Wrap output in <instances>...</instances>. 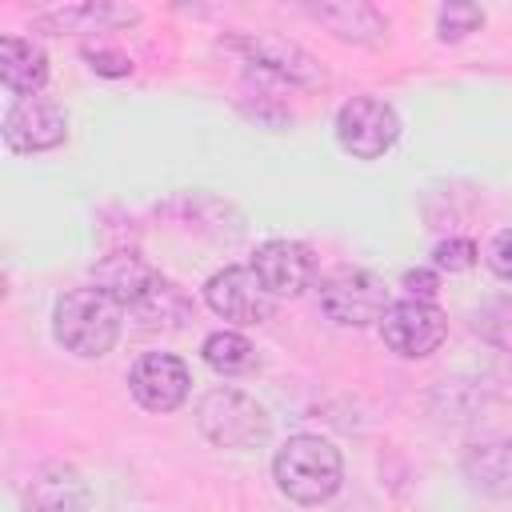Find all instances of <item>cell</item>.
Listing matches in <instances>:
<instances>
[{
  "mask_svg": "<svg viewBox=\"0 0 512 512\" xmlns=\"http://www.w3.org/2000/svg\"><path fill=\"white\" fill-rule=\"evenodd\" d=\"M124 324V308L104 292V288H72L56 300L52 308V336L64 352L100 360L112 352L116 336Z\"/></svg>",
  "mask_w": 512,
  "mask_h": 512,
  "instance_id": "6da1fadb",
  "label": "cell"
},
{
  "mask_svg": "<svg viewBox=\"0 0 512 512\" xmlns=\"http://www.w3.org/2000/svg\"><path fill=\"white\" fill-rule=\"evenodd\" d=\"M200 356H204V364H208L216 376H244V372L256 368V348H252V340L240 336V332H212V336L204 340Z\"/></svg>",
  "mask_w": 512,
  "mask_h": 512,
  "instance_id": "e0dca14e",
  "label": "cell"
},
{
  "mask_svg": "<svg viewBox=\"0 0 512 512\" xmlns=\"http://www.w3.org/2000/svg\"><path fill=\"white\" fill-rule=\"evenodd\" d=\"M480 24H484V12H480L476 4L452 0V4H444V8L436 12V36H440V40H464V36L476 32Z\"/></svg>",
  "mask_w": 512,
  "mask_h": 512,
  "instance_id": "ffe728a7",
  "label": "cell"
},
{
  "mask_svg": "<svg viewBox=\"0 0 512 512\" xmlns=\"http://www.w3.org/2000/svg\"><path fill=\"white\" fill-rule=\"evenodd\" d=\"M252 272L280 300V296H300L312 284L316 260H312L308 244H300V240H264L252 252Z\"/></svg>",
  "mask_w": 512,
  "mask_h": 512,
  "instance_id": "8fae6325",
  "label": "cell"
},
{
  "mask_svg": "<svg viewBox=\"0 0 512 512\" xmlns=\"http://www.w3.org/2000/svg\"><path fill=\"white\" fill-rule=\"evenodd\" d=\"M64 136H68V116L48 96H24L4 116V144L12 152H48L64 144Z\"/></svg>",
  "mask_w": 512,
  "mask_h": 512,
  "instance_id": "30bf717a",
  "label": "cell"
},
{
  "mask_svg": "<svg viewBox=\"0 0 512 512\" xmlns=\"http://www.w3.org/2000/svg\"><path fill=\"white\" fill-rule=\"evenodd\" d=\"M0 80L12 96H40L48 80V56L36 40L24 36H0Z\"/></svg>",
  "mask_w": 512,
  "mask_h": 512,
  "instance_id": "5bb4252c",
  "label": "cell"
},
{
  "mask_svg": "<svg viewBox=\"0 0 512 512\" xmlns=\"http://www.w3.org/2000/svg\"><path fill=\"white\" fill-rule=\"evenodd\" d=\"M272 476H276V488L288 500H296V504H324V500H332L340 492L344 460H340V448L332 440L300 432V436H288L276 448Z\"/></svg>",
  "mask_w": 512,
  "mask_h": 512,
  "instance_id": "7a4b0ae2",
  "label": "cell"
},
{
  "mask_svg": "<svg viewBox=\"0 0 512 512\" xmlns=\"http://www.w3.org/2000/svg\"><path fill=\"white\" fill-rule=\"evenodd\" d=\"M204 304L232 324H264L276 312V296L260 284L252 264H228L204 284Z\"/></svg>",
  "mask_w": 512,
  "mask_h": 512,
  "instance_id": "52a82bcc",
  "label": "cell"
},
{
  "mask_svg": "<svg viewBox=\"0 0 512 512\" xmlns=\"http://www.w3.org/2000/svg\"><path fill=\"white\" fill-rule=\"evenodd\" d=\"M464 468H468V476H472L480 488L504 492V488L512 484V444H508V440H480V444H468Z\"/></svg>",
  "mask_w": 512,
  "mask_h": 512,
  "instance_id": "2e32d148",
  "label": "cell"
},
{
  "mask_svg": "<svg viewBox=\"0 0 512 512\" xmlns=\"http://www.w3.org/2000/svg\"><path fill=\"white\" fill-rule=\"evenodd\" d=\"M488 268L504 284H512V228H504V232L492 236V244H488Z\"/></svg>",
  "mask_w": 512,
  "mask_h": 512,
  "instance_id": "cb8c5ba5",
  "label": "cell"
},
{
  "mask_svg": "<svg viewBox=\"0 0 512 512\" xmlns=\"http://www.w3.org/2000/svg\"><path fill=\"white\" fill-rule=\"evenodd\" d=\"M476 244L468 240V236H448V240H440L436 248H432V264H436V272H468L472 264H476Z\"/></svg>",
  "mask_w": 512,
  "mask_h": 512,
  "instance_id": "44dd1931",
  "label": "cell"
},
{
  "mask_svg": "<svg viewBox=\"0 0 512 512\" xmlns=\"http://www.w3.org/2000/svg\"><path fill=\"white\" fill-rule=\"evenodd\" d=\"M84 56L92 60V68H96L100 76H128V72H132V60H128L124 52H116V48L96 44V48H84Z\"/></svg>",
  "mask_w": 512,
  "mask_h": 512,
  "instance_id": "603a6c76",
  "label": "cell"
},
{
  "mask_svg": "<svg viewBox=\"0 0 512 512\" xmlns=\"http://www.w3.org/2000/svg\"><path fill=\"white\" fill-rule=\"evenodd\" d=\"M236 44L248 52V60L256 68H264V72H272V76H280V80H288L296 88H320L324 84V68L284 36L260 32V36H240Z\"/></svg>",
  "mask_w": 512,
  "mask_h": 512,
  "instance_id": "7c38bea8",
  "label": "cell"
},
{
  "mask_svg": "<svg viewBox=\"0 0 512 512\" xmlns=\"http://www.w3.org/2000/svg\"><path fill=\"white\" fill-rule=\"evenodd\" d=\"M336 140L356 160H380L400 140V116L380 96H352L336 112Z\"/></svg>",
  "mask_w": 512,
  "mask_h": 512,
  "instance_id": "5b68a950",
  "label": "cell"
},
{
  "mask_svg": "<svg viewBox=\"0 0 512 512\" xmlns=\"http://www.w3.org/2000/svg\"><path fill=\"white\" fill-rule=\"evenodd\" d=\"M320 308L344 328L380 324V316L388 312V288L364 268H336L320 280Z\"/></svg>",
  "mask_w": 512,
  "mask_h": 512,
  "instance_id": "8992f818",
  "label": "cell"
},
{
  "mask_svg": "<svg viewBox=\"0 0 512 512\" xmlns=\"http://www.w3.org/2000/svg\"><path fill=\"white\" fill-rule=\"evenodd\" d=\"M140 12L128 4H80V8H64L56 16H40V24L48 28H68V24H84V32H104V28H124L136 24Z\"/></svg>",
  "mask_w": 512,
  "mask_h": 512,
  "instance_id": "ac0fdd59",
  "label": "cell"
},
{
  "mask_svg": "<svg viewBox=\"0 0 512 512\" xmlns=\"http://www.w3.org/2000/svg\"><path fill=\"white\" fill-rule=\"evenodd\" d=\"M196 424L216 448H256L268 436V412L236 388H212L196 404Z\"/></svg>",
  "mask_w": 512,
  "mask_h": 512,
  "instance_id": "277c9868",
  "label": "cell"
},
{
  "mask_svg": "<svg viewBox=\"0 0 512 512\" xmlns=\"http://www.w3.org/2000/svg\"><path fill=\"white\" fill-rule=\"evenodd\" d=\"M400 288H404V300H424V304H432L436 292H440V276H436L432 268H408L404 280H400Z\"/></svg>",
  "mask_w": 512,
  "mask_h": 512,
  "instance_id": "7402d4cb",
  "label": "cell"
},
{
  "mask_svg": "<svg viewBox=\"0 0 512 512\" xmlns=\"http://www.w3.org/2000/svg\"><path fill=\"white\" fill-rule=\"evenodd\" d=\"M96 288H104L124 312H132L144 324H164V304H184L180 292L140 256V252H112L96 264Z\"/></svg>",
  "mask_w": 512,
  "mask_h": 512,
  "instance_id": "3957f363",
  "label": "cell"
},
{
  "mask_svg": "<svg viewBox=\"0 0 512 512\" xmlns=\"http://www.w3.org/2000/svg\"><path fill=\"white\" fill-rule=\"evenodd\" d=\"M192 376L188 364L172 352H144L128 372V392L148 412H172L188 400Z\"/></svg>",
  "mask_w": 512,
  "mask_h": 512,
  "instance_id": "9c48e42d",
  "label": "cell"
},
{
  "mask_svg": "<svg viewBox=\"0 0 512 512\" xmlns=\"http://www.w3.org/2000/svg\"><path fill=\"white\" fill-rule=\"evenodd\" d=\"M316 24H324L328 32H336L340 40H352V44H384L388 36V20L384 12H376L372 4H360V0H340V4H308L304 8Z\"/></svg>",
  "mask_w": 512,
  "mask_h": 512,
  "instance_id": "4fadbf2b",
  "label": "cell"
},
{
  "mask_svg": "<svg viewBox=\"0 0 512 512\" xmlns=\"http://www.w3.org/2000/svg\"><path fill=\"white\" fill-rule=\"evenodd\" d=\"M380 336L384 344L396 352V356H408V360H424L432 356L444 336H448V320L436 304H424V300H396L388 304V312L380 316Z\"/></svg>",
  "mask_w": 512,
  "mask_h": 512,
  "instance_id": "ba28073f",
  "label": "cell"
},
{
  "mask_svg": "<svg viewBox=\"0 0 512 512\" xmlns=\"http://www.w3.org/2000/svg\"><path fill=\"white\" fill-rule=\"evenodd\" d=\"M28 504H32V512H84L88 488H84L76 468L48 464L36 472V480L28 488Z\"/></svg>",
  "mask_w": 512,
  "mask_h": 512,
  "instance_id": "9a60e30c",
  "label": "cell"
},
{
  "mask_svg": "<svg viewBox=\"0 0 512 512\" xmlns=\"http://www.w3.org/2000/svg\"><path fill=\"white\" fill-rule=\"evenodd\" d=\"M476 332L500 352H512V300H488L476 312Z\"/></svg>",
  "mask_w": 512,
  "mask_h": 512,
  "instance_id": "d6986e66",
  "label": "cell"
}]
</instances>
